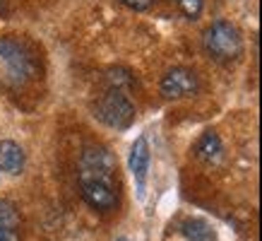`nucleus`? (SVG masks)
Wrapping results in <instances>:
<instances>
[{
  "label": "nucleus",
  "mask_w": 262,
  "mask_h": 241,
  "mask_svg": "<svg viewBox=\"0 0 262 241\" xmlns=\"http://www.w3.org/2000/svg\"><path fill=\"white\" fill-rule=\"evenodd\" d=\"M202 44H205V51L209 53V58H214L219 63H231L243 53V36H241L238 27L224 22V19L207 27Z\"/></svg>",
  "instance_id": "nucleus-2"
},
{
  "label": "nucleus",
  "mask_w": 262,
  "mask_h": 241,
  "mask_svg": "<svg viewBox=\"0 0 262 241\" xmlns=\"http://www.w3.org/2000/svg\"><path fill=\"white\" fill-rule=\"evenodd\" d=\"M34 77V61L29 51L15 39H0V85L24 87Z\"/></svg>",
  "instance_id": "nucleus-1"
},
{
  "label": "nucleus",
  "mask_w": 262,
  "mask_h": 241,
  "mask_svg": "<svg viewBox=\"0 0 262 241\" xmlns=\"http://www.w3.org/2000/svg\"><path fill=\"white\" fill-rule=\"evenodd\" d=\"M181 234L188 241H216L214 225L202 219V217H188V219H183Z\"/></svg>",
  "instance_id": "nucleus-10"
},
{
  "label": "nucleus",
  "mask_w": 262,
  "mask_h": 241,
  "mask_svg": "<svg viewBox=\"0 0 262 241\" xmlns=\"http://www.w3.org/2000/svg\"><path fill=\"white\" fill-rule=\"evenodd\" d=\"M80 181H116V157L103 145H87L80 154Z\"/></svg>",
  "instance_id": "nucleus-4"
},
{
  "label": "nucleus",
  "mask_w": 262,
  "mask_h": 241,
  "mask_svg": "<svg viewBox=\"0 0 262 241\" xmlns=\"http://www.w3.org/2000/svg\"><path fill=\"white\" fill-rule=\"evenodd\" d=\"M80 193L89 208L108 212L116 208L118 195H116V184H101V181H80Z\"/></svg>",
  "instance_id": "nucleus-7"
},
{
  "label": "nucleus",
  "mask_w": 262,
  "mask_h": 241,
  "mask_svg": "<svg viewBox=\"0 0 262 241\" xmlns=\"http://www.w3.org/2000/svg\"><path fill=\"white\" fill-rule=\"evenodd\" d=\"M106 80H108V85H111L108 89H120V92H125L127 87H133V85H135L133 72L125 70V68H113V70H108Z\"/></svg>",
  "instance_id": "nucleus-11"
},
{
  "label": "nucleus",
  "mask_w": 262,
  "mask_h": 241,
  "mask_svg": "<svg viewBox=\"0 0 262 241\" xmlns=\"http://www.w3.org/2000/svg\"><path fill=\"white\" fill-rule=\"evenodd\" d=\"M19 225H22V219H19L17 208L10 200L0 198V227H8V229H17L19 232Z\"/></svg>",
  "instance_id": "nucleus-12"
},
{
  "label": "nucleus",
  "mask_w": 262,
  "mask_h": 241,
  "mask_svg": "<svg viewBox=\"0 0 262 241\" xmlns=\"http://www.w3.org/2000/svg\"><path fill=\"white\" fill-rule=\"evenodd\" d=\"M118 241H127V239H118Z\"/></svg>",
  "instance_id": "nucleus-17"
},
{
  "label": "nucleus",
  "mask_w": 262,
  "mask_h": 241,
  "mask_svg": "<svg viewBox=\"0 0 262 241\" xmlns=\"http://www.w3.org/2000/svg\"><path fill=\"white\" fill-rule=\"evenodd\" d=\"M0 241H19V232L17 229H8V227H0Z\"/></svg>",
  "instance_id": "nucleus-15"
},
{
  "label": "nucleus",
  "mask_w": 262,
  "mask_h": 241,
  "mask_svg": "<svg viewBox=\"0 0 262 241\" xmlns=\"http://www.w3.org/2000/svg\"><path fill=\"white\" fill-rule=\"evenodd\" d=\"M0 10H5V0H0Z\"/></svg>",
  "instance_id": "nucleus-16"
},
{
  "label": "nucleus",
  "mask_w": 262,
  "mask_h": 241,
  "mask_svg": "<svg viewBox=\"0 0 262 241\" xmlns=\"http://www.w3.org/2000/svg\"><path fill=\"white\" fill-rule=\"evenodd\" d=\"M178 8L188 19H198L202 8H205V0H178Z\"/></svg>",
  "instance_id": "nucleus-13"
},
{
  "label": "nucleus",
  "mask_w": 262,
  "mask_h": 241,
  "mask_svg": "<svg viewBox=\"0 0 262 241\" xmlns=\"http://www.w3.org/2000/svg\"><path fill=\"white\" fill-rule=\"evenodd\" d=\"M200 89V80L198 72L190 70V68H171V70L161 77V94L166 99H185V96H192Z\"/></svg>",
  "instance_id": "nucleus-5"
},
{
  "label": "nucleus",
  "mask_w": 262,
  "mask_h": 241,
  "mask_svg": "<svg viewBox=\"0 0 262 241\" xmlns=\"http://www.w3.org/2000/svg\"><path fill=\"white\" fill-rule=\"evenodd\" d=\"M149 162H151V152H149L147 137L144 135L135 137V143H133V147H130L127 167H130V174H133V178H135V191H137V198H140V200H144V191H147Z\"/></svg>",
  "instance_id": "nucleus-6"
},
{
  "label": "nucleus",
  "mask_w": 262,
  "mask_h": 241,
  "mask_svg": "<svg viewBox=\"0 0 262 241\" xmlns=\"http://www.w3.org/2000/svg\"><path fill=\"white\" fill-rule=\"evenodd\" d=\"M24 169V150L12 140L0 143V171H8L12 176L22 174Z\"/></svg>",
  "instance_id": "nucleus-9"
},
{
  "label": "nucleus",
  "mask_w": 262,
  "mask_h": 241,
  "mask_svg": "<svg viewBox=\"0 0 262 241\" xmlns=\"http://www.w3.org/2000/svg\"><path fill=\"white\" fill-rule=\"evenodd\" d=\"M120 3H125L130 10H137V12H140V10L151 8V3H154V0H120Z\"/></svg>",
  "instance_id": "nucleus-14"
},
{
  "label": "nucleus",
  "mask_w": 262,
  "mask_h": 241,
  "mask_svg": "<svg viewBox=\"0 0 262 241\" xmlns=\"http://www.w3.org/2000/svg\"><path fill=\"white\" fill-rule=\"evenodd\" d=\"M94 116L101 120L103 126H108V128L125 130L135 120V104L130 102V96L125 92L106 89L94 106Z\"/></svg>",
  "instance_id": "nucleus-3"
},
{
  "label": "nucleus",
  "mask_w": 262,
  "mask_h": 241,
  "mask_svg": "<svg viewBox=\"0 0 262 241\" xmlns=\"http://www.w3.org/2000/svg\"><path fill=\"white\" fill-rule=\"evenodd\" d=\"M224 154V145H222V137L216 135L214 130H205L200 140L195 143V157L207 164H214V162L222 159Z\"/></svg>",
  "instance_id": "nucleus-8"
}]
</instances>
